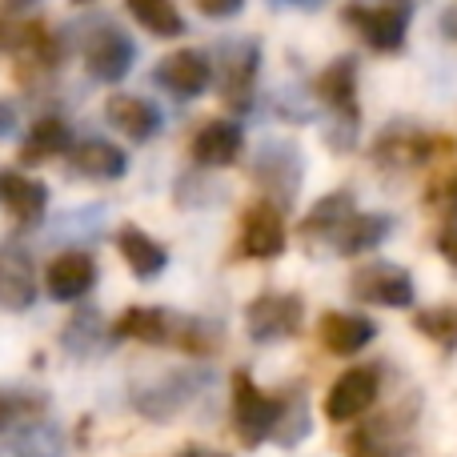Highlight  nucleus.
Wrapping results in <instances>:
<instances>
[{"instance_id": "38", "label": "nucleus", "mask_w": 457, "mask_h": 457, "mask_svg": "<svg viewBox=\"0 0 457 457\" xmlns=\"http://www.w3.org/2000/svg\"><path fill=\"white\" fill-rule=\"evenodd\" d=\"M72 4H88V0H72Z\"/></svg>"}, {"instance_id": "17", "label": "nucleus", "mask_w": 457, "mask_h": 457, "mask_svg": "<svg viewBox=\"0 0 457 457\" xmlns=\"http://www.w3.org/2000/svg\"><path fill=\"white\" fill-rule=\"evenodd\" d=\"M0 201L8 205V213L21 225H37L48 209V189L45 181L24 173H0Z\"/></svg>"}, {"instance_id": "20", "label": "nucleus", "mask_w": 457, "mask_h": 457, "mask_svg": "<svg viewBox=\"0 0 457 457\" xmlns=\"http://www.w3.org/2000/svg\"><path fill=\"white\" fill-rule=\"evenodd\" d=\"M117 249H120V257L129 261V269H133L141 281H153V277H161L165 273V265H169V253H165V245H157L145 228H137V225H125L117 233Z\"/></svg>"}, {"instance_id": "6", "label": "nucleus", "mask_w": 457, "mask_h": 457, "mask_svg": "<svg viewBox=\"0 0 457 457\" xmlns=\"http://www.w3.org/2000/svg\"><path fill=\"white\" fill-rule=\"evenodd\" d=\"M381 389V373L373 365H357V370H345L325 394V418L329 421H353L378 402Z\"/></svg>"}, {"instance_id": "32", "label": "nucleus", "mask_w": 457, "mask_h": 457, "mask_svg": "<svg viewBox=\"0 0 457 457\" xmlns=\"http://www.w3.org/2000/svg\"><path fill=\"white\" fill-rule=\"evenodd\" d=\"M16 129V109L8 101H0V137H8Z\"/></svg>"}, {"instance_id": "15", "label": "nucleus", "mask_w": 457, "mask_h": 457, "mask_svg": "<svg viewBox=\"0 0 457 457\" xmlns=\"http://www.w3.org/2000/svg\"><path fill=\"white\" fill-rule=\"evenodd\" d=\"M245 149V133L233 120H209L197 137H193V161L205 169H225L241 157Z\"/></svg>"}, {"instance_id": "31", "label": "nucleus", "mask_w": 457, "mask_h": 457, "mask_svg": "<svg viewBox=\"0 0 457 457\" xmlns=\"http://www.w3.org/2000/svg\"><path fill=\"white\" fill-rule=\"evenodd\" d=\"M197 8L209 16V21H228L245 8V0H197Z\"/></svg>"}, {"instance_id": "36", "label": "nucleus", "mask_w": 457, "mask_h": 457, "mask_svg": "<svg viewBox=\"0 0 457 457\" xmlns=\"http://www.w3.org/2000/svg\"><path fill=\"white\" fill-rule=\"evenodd\" d=\"M177 457H228V453H217V450H205V445H189V450H181Z\"/></svg>"}, {"instance_id": "26", "label": "nucleus", "mask_w": 457, "mask_h": 457, "mask_svg": "<svg viewBox=\"0 0 457 457\" xmlns=\"http://www.w3.org/2000/svg\"><path fill=\"white\" fill-rule=\"evenodd\" d=\"M373 153H378L381 165H402L405 169V165L426 161L429 153H434V141H429V137H418V133H397V129H389Z\"/></svg>"}, {"instance_id": "37", "label": "nucleus", "mask_w": 457, "mask_h": 457, "mask_svg": "<svg viewBox=\"0 0 457 457\" xmlns=\"http://www.w3.org/2000/svg\"><path fill=\"white\" fill-rule=\"evenodd\" d=\"M29 4H37V0H4V12H24Z\"/></svg>"}, {"instance_id": "25", "label": "nucleus", "mask_w": 457, "mask_h": 457, "mask_svg": "<svg viewBox=\"0 0 457 457\" xmlns=\"http://www.w3.org/2000/svg\"><path fill=\"white\" fill-rule=\"evenodd\" d=\"M125 8L145 32H153L161 40H173L185 32V16L173 0H125Z\"/></svg>"}, {"instance_id": "10", "label": "nucleus", "mask_w": 457, "mask_h": 457, "mask_svg": "<svg viewBox=\"0 0 457 457\" xmlns=\"http://www.w3.org/2000/svg\"><path fill=\"white\" fill-rule=\"evenodd\" d=\"M285 249V221H281V209L273 201H261L245 213L241 225V253L253 261H269Z\"/></svg>"}, {"instance_id": "29", "label": "nucleus", "mask_w": 457, "mask_h": 457, "mask_svg": "<svg viewBox=\"0 0 457 457\" xmlns=\"http://www.w3.org/2000/svg\"><path fill=\"white\" fill-rule=\"evenodd\" d=\"M273 437H277V445H285V450H293L297 442H305L309 437V405H305V397H289V402H281V418H277Z\"/></svg>"}, {"instance_id": "19", "label": "nucleus", "mask_w": 457, "mask_h": 457, "mask_svg": "<svg viewBox=\"0 0 457 457\" xmlns=\"http://www.w3.org/2000/svg\"><path fill=\"white\" fill-rule=\"evenodd\" d=\"M69 161H72V169H77L80 177H93V181H120V177L129 173L125 149H117L112 141H101V137L80 141L77 149H72Z\"/></svg>"}, {"instance_id": "27", "label": "nucleus", "mask_w": 457, "mask_h": 457, "mask_svg": "<svg viewBox=\"0 0 457 457\" xmlns=\"http://www.w3.org/2000/svg\"><path fill=\"white\" fill-rule=\"evenodd\" d=\"M12 457H61L64 453V434L48 421H24V429L8 442Z\"/></svg>"}, {"instance_id": "23", "label": "nucleus", "mask_w": 457, "mask_h": 457, "mask_svg": "<svg viewBox=\"0 0 457 457\" xmlns=\"http://www.w3.org/2000/svg\"><path fill=\"white\" fill-rule=\"evenodd\" d=\"M257 69H261V48L253 45V40H245V45H237V53L225 61V101L237 104V109H245L253 96V80H257Z\"/></svg>"}, {"instance_id": "2", "label": "nucleus", "mask_w": 457, "mask_h": 457, "mask_svg": "<svg viewBox=\"0 0 457 457\" xmlns=\"http://www.w3.org/2000/svg\"><path fill=\"white\" fill-rule=\"evenodd\" d=\"M277 418H281V402L269 397L265 389H257V381L249 373L233 378V426L241 434L245 445H261L273 437Z\"/></svg>"}, {"instance_id": "12", "label": "nucleus", "mask_w": 457, "mask_h": 457, "mask_svg": "<svg viewBox=\"0 0 457 457\" xmlns=\"http://www.w3.org/2000/svg\"><path fill=\"white\" fill-rule=\"evenodd\" d=\"M96 285V261L88 253H61L45 269V289L53 301H80Z\"/></svg>"}, {"instance_id": "33", "label": "nucleus", "mask_w": 457, "mask_h": 457, "mask_svg": "<svg viewBox=\"0 0 457 457\" xmlns=\"http://www.w3.org/2000/svg\"><path fill=\"white\" fill-rule=\"evenodd\" d=\"M442 29H445V37H450V40H457V4H453V8H445Z\"/></svg>"}, {"instance_id": "11", "label": "nucleus", "mask_w": 457, "mask_h": 457, "mask_svg": "<svg viewBox=\"0 0 457 457\" xmlns=\"http://www.w3.org/2000/svg\"><path fill=\"white\" fill-rule=\"evenodd\" d=\"M32 305H37V281H32L29 253L21 245H4L0 249V309L24 313Z\"/></svg>"}, {"instance_id": "30", "label": "nucleus", "mask_w": 457, "mask_h": 457, "mask_svg": "<svg viewBox=\"0 0 457 457\" xmlns=\"http://www.w3.org/2000/svg\"><path fill=\"white\" fill-rule=\"evenodd\" d=\"M45 413V397L40 394H16V389H0V434H8L12 426Z\"/></svg>"}, {"instance_id": "9", "label": "nucleus", "mask_w": 457, "mask_h": 457, "mask_svg": "<svg viewBox=\"0 0 457 457\" xmlns=\"http://www.w3.org/2000/svg\"><path fill=\"white\" fill-rule=\"evenodd\" d=\"M353 293L370 305H389V309H410L413 305V277L402 265H365L353 273Z\"/></svg>"}, {"instance_id": "7", "label": "nucleus", "mask_w": 457, "mask_h": 457, "mask_svg": "<svg viewBox=\"0 0 457 457\" xmlns=\"http://www.w3.org/2000/svg\"><path fill=\"white\" fill-rule=\"evenodd\" d=\"M253 177L269 189V197H277V205H289L301 189V153L289 141H265L253 161Z\"/></svg>"}, {"instance_id": "14", "label": "nucleus", "mask_w": 457, "mask_h": 457, "mask_svg": "<svg viewBox=\"0 0 457 457\" xmlns=\"http://www.w3.org/2000/svg\"><path fill=\"white\" fill-rule=\"evenodd\" d=\"M389 233H394V221L386 213H349L345 221L333 228L329 241L341 257H361V253L378 249Z\"/></svg>"}, {"instance_id": "21", "label": "nucleus", "mask_w": 457, "mask_h": 457, "mask_svg": "<svg viewBox=\"0 0 457 457\" xmlns=\"http://www.w3.org/2000/svg\"><path fill=\"white\" fill-rule=\"evenodd\" d=\"M177 321H181V317L169 313V309H129L112 333H117V337L145 341V345H173Z\"/></svg>"}, {"instance_id": "28", "label": "nucleus", "mask_w": 457, "mask_h": 457, "mask_svg": "<svg viewBox=\"0 0 457 457\" xmlns=\"http://www.w3.org/2000/svg\"><path fill=\"white\" fill-rule=\"evenodd\" d=\"M349 213H353V197H349V193H329V197H321L313 209H309L301 228H305L309 237H317V233L333 237V228L345 221Z\"/></svg>"}, {"instance_id": "35", "label": "nucleus", "mask_w": 457, "mask_h": 457, "mask_svg": "<svg viewBox=\"0 0 457 457\" xmlns=\"http://www.w3.org/2000/svg\"><path fill=\"white\" fill-rule=\"evenodd\" d=\"M442 253L450 257V265L457 269V237H453V233H445V237H442Z\"/></svg>"}, {"instance_id": "34", "label": "nucleus", "mask_w": 457, "mask_h": 457, "mask_svg": "<svg viewBox=\"0 0 457 457\" xmlns=\"http://www.w3.org/2000/svg\"><path fill=\"white\" fill-rule=\"evenodd\" d=\"M273 4H285V8H305V12H313V8H321L325 0H273Z\"/></svg>"}, {"instance_id": "22", "label": "nucleus", "mask_w": 457, "mask_h": 457, "mask_svg": "<svg viewBox=\"0 0 457 457\" xmlns=\"http://www.w3.org/2000/svg\"><path fill=\"white\" fill-rule=\"evenodd\" d=\"M61 345L69 357H93L101 353L104 345H109V329H104V317L96 313V309H77V313L69 317V325L61 329Z\"/></svg>"}, {"instance_id": "5", "label": "nucleus", "mask_w": 457, "mask_h": 457, "mask_svg": "<svg viewBox=\"0 0 457 457\" xmlns=\"http://www.w3.org/2000/svg\"><path fill=\"white\" fill-rule=\"evenodd\" d=\"M341 16H345V21L361 32L365 45L378 48V53H397V48L405 45L410 4H361V0H353V4H345Z\"/></svg>"}, {"instance_id": "16", "label": "nucleus", "mask_w": 457, "mask_h": 457, "mask_svg": "<svg viewBox=\"0 0 457 457\" xmlns=\"http://www.w3.org/2000/svg\"><path fill=\"white\" fill-rule=\"evenodd\" d=\"M317 96H321L337 117L357 125V61L353 56H337V61L317 77Z\"/></svg>"}, {"instance_id": "13", "label": "nucleus", "mask_w": 457, "mask_h": 457, "mask_svg": "<svg viewBox=\"0 0 457 457\" xmlns=\"http://www.w3.org/2000/svg\"><path fill=\"white\" fill-rule=\"evenodd\" d=\"M104 117L117 133H125L129 141H153L161 133V112L153 101L145 96H133V93H112L109 104H104Z\"/></svg>"}, {"instance_id": "1", "label": "nucleus", "mask_w": 457, "mask_h": 457, "mask_svg": "<svg viewBox=\"0 0 457 457\" xmlns=\"http://www.w3.org/2000/svg\"><path fill=\"white\" fill-rule=\"evenodd\" d=\"M301 321H305V301L293 293H265L245 309V329L257 345H273V341L297 337Z\"/></svg>"}, {"instance_id": "24", "label": "nucleus", "mask_w": 457, "mask_h": 457, "mask_svg": "<svg viewBox=\"0 0 457 457\" xmlns=\"http://www.w3.org/2000/svg\"><path fill=\"white\" fill-rule=\"evenodd\" d=\"M69 145H72V133H69V125H64L61 117H40L37 125L29 129V137H24L21 161L24 165H40V161H48V157L69 153Z\"/></svg>"}, {"instance_id": "4", "label": "nucleus", "mask_w": 457, "mask_h": 457, "mask_svg": "<svg viewBox=\"0 0 457 457\" xmlns=\"http://www.w3.org/2000/svg\"><path fill=\"white\" fill-rule=\"evenodd\" d=\"M133 61H137V45L117 29V24H96V32L85 40V69L93 80L101 85H117L133 72Z\"/></svg>"}, {"instance_id": "8", "label": "nucleus", "mask_w": 457, "mask_h": 457, "mask_svg": "<svg viewBox=\"0 0 457 457\" xmlns=\"http://www.w3.org/2000/svg\"><path fill=\"white\" fill-rule=\"evenodd\" d=\"M153 80H157L165 93L181 96V101H193V96H201L209 88L213 64H209V56L197 53V48H181V53H169L165 61L157 64Z\"/></svg>"}, {"instance_id": "3", "label": "nucleus", "mask_w": 457, "mask_h": 457, "mask_svg": "<svg viewBox=\"0 0 457 457\" xmlns=\"http://www.w3.org/2000/svg\"><path fill=\"white\" fill-rule=\"evenodd\" d=\"M201 386H209V370H177V373H165V378L149 381V386H137L133 405L145 418L165 421V418H173L177 410H185Z\"/></svg>"}, {"instance_id": "18", "label": "nucleus", "mask_w": 457, "mask_h": 457, "mask_svg": "<svg viewBox=\"0 0 457 457\" xmlns=\"http://www.w3.org/2000/svg\"><path fill=\"white\" fill-rule=\"evenodd\" d=\"M373 337H378V325L361 313H325L321 317V341L329 353L353 357V353H361Z\"/></svg>"}]
</instances>
